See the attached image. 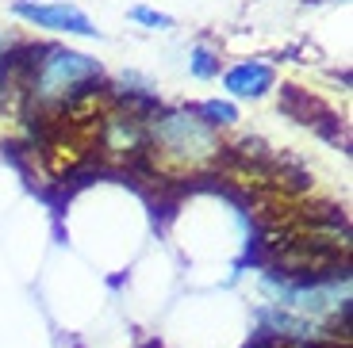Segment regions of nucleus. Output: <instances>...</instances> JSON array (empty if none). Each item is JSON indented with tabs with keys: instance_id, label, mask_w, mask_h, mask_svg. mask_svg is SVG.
Here are the masks:
<instances>
[{
	"instance_id": "39448f33",
	"label": "nucleus",
	"mask_w": 353,
	"mask_h": 348,
	"mask_svg": "<svg viewBox=\"0 0 353 348\" xmlns=\"http://www.w3.org/2000/svg\"><path fill=\"white\" fill-rule=\"evenodd\" d=\"M192 73H196V77H203V80L215 77V73H219V58H215L212 50L196 46V50H192Z\"/></svg>"
},
{
	"instance_id": "f257e3e1",
	"label": "nucleus",
	"mask_w": 353,
	"mask_h": 348,
	"mask_svg": "<svg viewBox=\"0 0 353 348\" xmlns=\"http://www.w3.org/2000/svg\"><path fill=\"white\" fill-rule=\"evenodd\" d=\"M146 149L161 153L176 165H203L219 157V138L196 111H161L146 127Z\"/></svg>"
},
{
	"instance_id": "7ed1b4c3",
	"label": "nucleus",
	"mask_w": 353,
	"mask_h": 348,
	"mask_svg": "<svg viewBox=\"0 0 353 348\" xmlns=\"http://www.w3.org/2000/svg\"><path fill=\"white\" fill-rule=\"evenodd\" d=\"M273 88V69L265 61H242L227 73V92L230 96H242V100H257Z\"/></svg>"
},
{
	"instance_id": "423d86ee",
	"label": "nucleus",
	"mask_w": 353,
	"mask_h": 348,
	"mask_svg": "<svg viewBox=\"0 0 353 348\" xmlns=\"http://www.w3.org/2000/svg\"><path fill=\"white\" fill-rule=\"evenodd\" d=\"M131 19L154 27V31H169V27H173V19H169L165 12H154V8H131Z\"/></svg>"
},
{
	"instance_id": "f03ea898",
	"label": "nucleus",
	"mask_w": 353,
	"mask_h": 348,
	"mask_svg": "<svg viewBox=\"0 0 353 348\" xmlns=\"http://www.w3.org/2000/svg\"><path fill=\"white\" fill-rule=\"evenodd\" d=\"M16 16H23L27 23H35V27H46V31H65V35H81V39H100V31L92 27V19H88L77 4H62V0H46V4L19 0Z\"/></svg>"
},
{
	"instance_id": "20e7f679",
	"label": "nucleus",
	"mask_w": 353,
	"mask_h": 348,
	"mask_svg": "<svg viewBox=\"0 0 353 348\" xmlns=\"http://www.w3.org/2000/svg\"><path fill=\"white\" fill-rule=\"evenodd\" d=\"M196 115H203L208 127H230V122L239 119V107L230 104V100H208V104L196 107Z\"/></svg>"
}]
</instances>
